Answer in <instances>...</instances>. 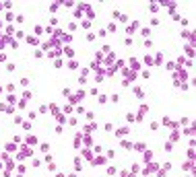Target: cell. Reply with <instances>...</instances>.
Listing matches in <instances>:
<instances>
[{
    "mask_svg": "<svg viewBox=\"0 0 196 177\" xmlns=\"http://www.w3.org/2000/svg\"><path fill=\"white\" fill-rule=\"evenodd\" d=\"M126 134H128V128H120V130H116V136H118V138L126 136Z\"/></svg>",
    "mask_w": 196,
    "mask_h": 177,
    "instance_id": "obj_1",
    "label": "cell"
},
{
    "mask_svg": "<svg viewBox=\"0 0 196 177\" xmlns=\"http://www.w3.org/2000/svg\"><path fill=\"white\" fill-rule=\"evenodd\" d=\"M126 119H128V122L132 124V122H134V113H128V115H126Z\"/></svg>",
    "mask_w": 196,
    "mask_h": 177,
    "instance_id": "obj_2",
    "label": "cell"
}]
</instances>
